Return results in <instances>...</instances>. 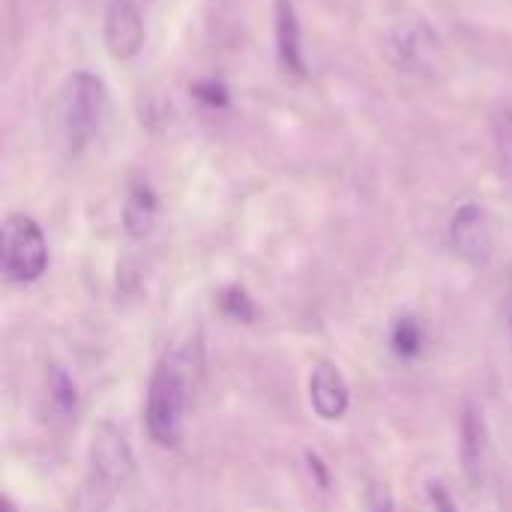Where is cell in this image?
<instances>
[{"label":"cell","instance_id":"2e32d148","mask_svg":"<svg viewBox=\"0 0 512 512\" xmlns=\"http://www.w3.org/2000/svg\"><path fill=\"white\" fill-rule=\"evenodd\" d=\"M3 512H15V507H12L9 501H3Z\"/></svg>","mask_w":512,"mask_h":512},{"label":"cell","instance_id":"8992f818","mask_svg":"<svg viewBox=\"0 0 512 512\" xmlns=\"http://www.w3.org/2000/svg\"><path fill=\"white\" fill-rule=\"evenodd\" d=\"M462 474L471 492H480L489 474V426L477 405H468L462 414V441H459Z\"/></svg>","mask_w":512,"mask_h":512},{"label":"cell","instance_id":"7a4b0ae2","mask_svg":"<svg viewBox=\"0 0 512 512\" xmlns=\"http://www.w3.org/2000/svg\"><path fill=\"white\" fill-rule=\"evenodd\" d=\"M111 111L108 87L93 72H75L66 78L60 93V129L69 153L84 150L105 126Z\"/></svg>","mask_w":512,"mask_h":512},{"label":"cell","instance_id":"7c38bea8","mask_svg":"<svg viewBox=\"0 0 512 512\" xmlns=\"http://www.w3.org/2000/svg\"><path fill=\"white\" fill-rule=\"evenodd\" d=\"M393 351L399 357H417L423 351V327L414 318H402L393 327Z\"/></svg>","mask_w":512,"mask_h":512},{"label":"cell","instance_id":"9a60e30c","mask_svg":"<svg viewBox=\"0 0 512 512\" xmlns=\"http://www.w3.org/2000/svg\"><path fill=\"white\" fill-rule=\"evenodd\" d=\"M432 507L438 512H456V507H453V501H450V495H447V489L444 486H432Z\"/></svg>","mask_w":512,"mask_h":512},{"label":"cell","instance_id":"277c9868","mask_svg":"<svg viewBox=\"0 0 512 512\" xmlns=\"http://www.w3.org/2000/svg\"><path fill=\"white\" fill-rule=\"evenodd\" d=\"M132 477H135V453L126 435L111 423H99L90 438V480L105 492H117Z\"/></svg>","mask_w":512,"mask_h":512},{"label":"cell","instance_id":"e0dca14e","mask_svg":"<svg viewBox=\"0 0 512 512\" xmlns=\"http://www.w3.org/2000/svg\"><path fill=\"white\" fill-rule=\"evenodd\" d=\"M507 318H510V339H512V303H510V315H507Z\"/></svg>","mask_w":512,"mask_h":512},{"label":"cell","instance_id":"52a82bcc","mask_svg":"<svg viewBox=\"0 0 512 512\" xmlns=\"http://www.w3.org/2000/svg\"><path fill=\"white\" fill-rule=\"evenodd\" d=\"M144 15L132 0H111L105 9V45L111 57L129 60L144 45Z\"/></svg>","mask_w":512,"mask_h":512},{"label":"cell","instance_id":"8fae6325","mask_svg":"<svg viewBox=\"0 0 512 512\" xmlns=\"http://www.w3.org/2000/svg\"><path fill=\"white\" fill-rule=\"evenodd\" d=\"M48 396H51V405L63 414V417H72L78 411V390H75V381L60 369V366H51L48 369Z\"/></svg>","mask_w":512,"mask_h":512},{"label":"cell","instance_id":"3957f363","mask_svg":"<svg viewBox=\"0 0 512 512\" xmlns=\"http://www.w3.org/2000/svg\"><path fill=\"white\" fill-rule=\"evenodd\" d=\"M3 273L9 282L27 285L36 282L48 267V243L36 219L12 213L3 222Z\"/></svg>","mask_w":512,"mask_h":512},{"label":"cell","instance_id":"6da1fadb","mask_svg":"<svg viewBox=\"0 0 512 512\" xmlns=\"http://www.w3.org/2000/svg\"><path fill=\"white\" fill-rule=\"evenodd\" d=\"M201 375V342L198 336L174 342L153 369L147 390V435L159 447H177L183 441L186 414L192 402L195 381Z\"/></svg>","mask_w":512,"mask_h":512},{"label":"cell","instance_id":"5bb4252c","mask_svg":"<svg viewBox=\"0 0 512 512\" xmlns=\"http://www.w3.org/2000/svg\"><path fill=\"white\" fill-rule=\"evenodd\" d=\"M369 510L372 512H390L393 510V498L387 492V486H375L369 492Z\"/></svg>","mask_w":512,"mask_h":512},{"label":"cell","instance_id":"9c48e42d","mask_svg":"<svg viewBox=\"0 0 512 512\" xmlns=\"http://www.w3.org/2000/svg\"><path fill=\"white\" fill-rule=\"evenodd\" d=\"M276 51H279V63L285 72H294V75L306 72L303 48H300V21H297L291 0H276Z\"/></svg>","mask_w":512,"mask_h":512},{"label":"cell","instance_id":"30bf717a","mask_svg":"<svg viewBox=\"0 0 512 512\" xmlns=\"http://www.w3.org/2000/svg\"><path fill=\"white\" fill-rule=\"evenodd\" d=\"M156 210H159V204H156L153 189L147 183H135L123 204V225H126L129 237H147L153 231Z\"/></svg>","mask_w":512,"mask_h":512},{"label":"cell","instance_id":"ba28073f","mask_svg":"<svg viewBox=\"0 0 512 512\" xmlns=\"http://www.w3.org/2000/svg\"><path fill=\"white\" fill-rule=\"evenodd\" d=\"M309 402L315 414L327 423H336L348 414L351 405V390L342 378V372L330 363H318L309 378Z\"/></svg>","mask_w":512,"mask_h":512},{"label":"cell","instance_id":"4fadbf2b","mask_svg":"<svg viewBox=\"0 0 512 512\" xmlns=\"http://www.w3.org/2000/svg\"><path fill=\"white\" fill-rule=\"evenodd\" d=\"M219 309H222L228 318H234V321H252V318H255V306H252V300L246 297V291H240V288L222 291Z\"/></svg>","mask_w":512,"mask_h":512},{"label":"cell","instance_id":"5b68a950","mask_svg":"<svg viewBox=\"0 0 512 512\" xmlns=\"http://www.w3.org/2000/svg\"><path fill=\"white\" fill-rule=\"evenodd\" d=\"M450 243L453 252L471 264V267H486L495 255V234L486 210L480 204H462L450 222Z\"/></svg>","mask_w":512,"mask_h":512}]
</instances>
